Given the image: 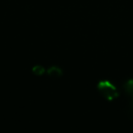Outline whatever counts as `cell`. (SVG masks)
I'll list each match as a JSON object with an SVG mask.
<instances>
[{"label": "cell", "instance_id": "obj_1", "mask_svg": "<svg viewBox=\"0 0 133 133\" xmlns=\"http://www.w3.org/2000/svg\"><path fill=\"white\" fill-rule=\"evenodd\" d=\"M98 89L100 94L108 100H112L118 97L117 88L109 80H102L98 84Z\"/></svg>", "mask_w": 133, "mask_h": 133}, {"label": "cell", "instance_id": "obj_2", "mask_svg": "<svg viewBox=\"0 0 133 133\" xmlns=\"http://www.w3.org/2000/svg\"><path fill=\"white\" fill-rule=\"evenodd\" d=\"M46 73H48V75L50 77V78H60V77L63 75V70L59 68V66H53L48 69Z\"/></svg>", "mask_w": 133, "mask_h": 133}, {"label": "cell", "instance_id": "obj_3", "mask_svg": "<svg viewBox=\"0 0 133 133\" xmlns=\"http://www.w3.org/2000/svg\"><path fill=\"white\" fill-rule=\"evenodd\" d=\"M123 88L128 94L132 96L133 95V79H129V80H128L127 82H125Z\"/></svg>", "mask_w": 133, "mask_h": 133}, {"label": "cell", "instance_id": "obj_4", "mask_svg": "<svg viewBox=\"0 0 133 133\" xmlns=\"http://www.w3.org/2000/svg\"><path fill=\"white\" fill-rule=\"evenodd\" d=\"M32 71H33L34 74L37 75V76H41V75H43L45 73V69H44V66L37 65V66H34Z\"/></svg>", "mask_w": 133, "mask_h": 133}]
</instances>
